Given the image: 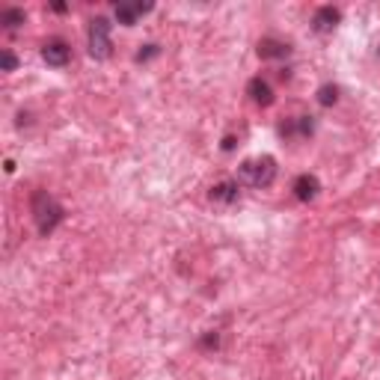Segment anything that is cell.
<instances>
[{
  "mask_svg": "<svg viewBox=\"0 0 380 380\" xmlns=\"http://www.w3.org/2000/svg\"><path fill=\"white\" fill-rule=\"evenodd\" d=\"M259 57L262 60H286L288 54H291V48H288V42H283V39H274V36H264L262 42H259Z\"/></svg>",
  "mask_w": 380,
  "mask_h": 380,
  "instance_id": "cell-8",
  "label": "cell"
},
{
  "mask_svg": "<svg viewBox=\"0 0 380 380\" xmlns=\"http://www.w3.org/2000/svg\"><path fill=\"white\" fill-rule=\"evenodd\" d=\"M291 190H294V196H298L300 202H312L315 196L321 193V181H318V176H312V173H303V176L294 178Z\"/></svg>",
  "mask_w": 380,
  "mask_h": 380,
  "instance_id": "cell-6",
  "label": "cell"
},
{
  "mask_svg": "<svg viewBox=\"0 0 380 380\" xmlns=\"http://www.w3.org/2000/svg\"><path fill=\"white\" fill-rule=\"evenodd\" d=\"M30 211H33V220H36L39 235H51V232L63 223V217H66V208H63L57 200H54L48 190H36V193H33Z\"/></svg>",
  "mask_w": 380,
  "mask_h": 380,
  "instance_id": "cell-2",
  "label": "cell"
},
{
  "mask_svg": "<svg viewBox=\"0 0 380 380\" xmlns=\"http://www.w3.org/2000/svg\"><path fill=\"white\" fill-rule=\"evenodd\" d=\"M223 149L232 152V149H235V137H226V140H223Z\"/></svg>",
  "mask_w": 380,
  "mask_h": 380,
  "instance_id": "cell-17",
  "label": "cell"
},
{
  "mask_svg": "<svg viewBox=\"0 0 380 380\" xmlns=\"http://www.w3.org/2000/svg\"><path fill=\"white\" fill-rule=\"evenodd\" d=\"M342 21V12L336 6H318L312 16V30L315 33H333V27Z\"/></svg>",
  "mask_w": 380,
  "mask_h": 380,
  "instance_id": "cell-7",
  "label": "cell"
},
{
  "mask_svg": "<svg viewBox=\"0 0 380 380\" xmlns=\"http://www.w3.org/2000/svg\"><path fill=\"white\" fill-rule=\"evenodd\" d=\"M42 60L54 68H63L72 60V48H68V42H63V39H48L45 45H42Z\"/></svg>",
  "mask_w": 380,
  "mask_h": 380,
  "instance_id": "cell-4",
  "label": "cell"
},
{
  "mask_svg": "<svg viewBox=\"0 0 380 380\" xmlns=\"http://www.w3.org/2000/svg\"><path fill=\"white\" fill-rule=\"evenodd\" d=\"M208 196H211V202H217V205H232V202L241 200V185H238V181H232V178L217 181V185L211 188Z\"/></svg>",
  "mask_w": 380,
  "mask_h": 380,
  "instance_id": "cell-5",
  "label": "cell"
},
{
  "mask_svg": "<svg viewBox=\"0 0 380 380\" xmlns=\"http://www.w3.org/2000/svg\"><path fill=\"white\" fill-rule=\"evenodd\" d=\"M247 95H250V102L259 104V107H271L274 104V90H271V83H267L264 78H252L247 83Z\"/></svg>",
  "mask_w": 380,
  "mask_h": 380,
  "instance_id": "cell-9",
  "label": "cell"
},
{
  "mask_svg": "<svg viewBox=\"0 0 380 380\" xmlns=\"http://www.w3.org/2000/svg\"><path fill=\"white\" fill-rule=\"evenodd\" d=\"M220 345V339H217V333H208L205 339H202V348H217Z\"/></svg>",
  "mask_w": 380,
  "mask_h": 380,
  "instance_id": "cell-16",
  "label": "cell"
},
{
  "mask_svg": "<svg viewBox=\"0 0 380 380\" xmlns=\"http://www.w3.org/2000/svg\"><path fill=\"white\" fill-rule=\"evenodd\" d=\"M114 12H116V21H119V24L134 27L137 18H143L146 12H152V4H116Z\"/></svg>",
  "mask_w": 380,
  "mask_h": 380,
  "instance_id": "cell-10",
  "label": "cell"
},
{
  "mask_svg": "<svg viewBox=\"0 0 380 380\" xmlns=\"http://www.w3.org/2000/svg\"><path fill=\"white\" fill-rule=\"evenodd\" d=\"M336 102H339V87H336V83H324V87L318 90V104L321 107H333Z\"/></svg>",
  "mask_w": 380,
  "mask_h": 380,
  "instance_id": "cell-13",
  "label": "cell"
},
{
  "mask_svg": "<svg viewBox=\"0 0 380 380\" xmlns=\"http://www.w3.org/2000/svg\"><path fill=\"white\" fill-rule=\"evenodd\" d=\"M274 178H276V158H271V154H256V158H247L238 166V185L267 188L274 185Z\"/></svg>",
  "mask_w": 380,
  "mask_h": 380,
  "instance_id": "cell-1",
  "label": "cell"
},
{
  "mask_svg": "<svg viewBox=\"0 0 380 380\" xmlns=\"http://www.w3.org/2000/svg\"><path fill=\"white\" fill-rule=\"evenodd\" d=\"M0 63H4V72H16V68H18V57H16L12 51L0 54Z\"/></svg>",
  "mask_w": 380,
  "mask_h": 380,
  "instance_id": "cell-15",
  "label": "cell"
},
{
  "mask_svg": "<svg viewBox=\"0 0 380 380\" xmlns=\"http://www.w3.org/2000/svg\"><path fill=\"white\" fill-rule=\"evenodd\" d=\"M110 30H114V24H110L104 16H95L90 21L87 39H90V57L92 60H107L110 54H114V39H110Z\"/></svg>",
  "mask_w": 380,
  "mask_h": 380,
  "instance_id": "cell-3",
  "label": "cell"
},
{
  "mask_svg": "<svg viewBox=\"0 0 380 380\" xmlns=\"http://www.w3.org/2000/svg\"><path fill=\"white\" fill-rule=\"evenodd\" d=\"M27 21V12L24 9H18V6H9V9H4L0 12V24L6 27V30H18V27Z\"/></svg>",
  "mask_w": 380,
  "mask_h": 380,
  "instance_id": "cell-12",
  "label": "cell"
},
{
  "mask_svg": "<svg viewBox=\"0 0 380 380\" xmlns=\"http://www.w3.org/2000/svg\"><path fill=\"white\" fill-rule=\"evenodd\" d=\"M312 128H315V122H312V116H300L298 122H288V125H279V134H283V137H291V134H300V137H309V134H312Z\"/></svg>",
  "mask_w": 380,
  "mask_h": 380,
  "instance_id": "cell-11",
  "label": "cell"
},
{
  "mask_svg": "<svg viewBox=\"0 0 380 380\" xmlns=\"http://www.w3.org/2000/svg\"><path fill=\"white\" fill-rule=\"evenodd\" d=\"M161 54V48L154 45V42H149V45H140V51H137V63H149L152 57H158Z\"/></svg>",
  "mask_w": 380,
  "mask_h": 380,
  "instance_id": "cell-14",
  "label": "cell"
}]
</instances>
